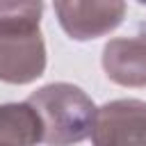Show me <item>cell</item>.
I'll return each instance as SVG.
<instances>
[{"mask_svg": "<svg viewBox=\"0 0 146 146\" xmlns=\"http://www.w3.org/2000/svg\"><path fill=\"white\" fill-rule=\"evenodd\" d=\"M43 2H0V82L30 84L46 71Z\"/></svg>", "mask_w": 146, "mask_h": 146, "instance_id": "1", "label": "cell"}, {"mask_svg": "<svg viewBox=\"0 0 146 146\" xmlns=\"http://www.w3.org/2000/svg\"><path fill=\"white\" fill-rule=\"evenodd\" d=\"M41 139V119L27 100L0 105V146H36Z\"/></svg>", "mask_w": 146, "mask_h": 146, "instance_id": "6", "label": "cell"}, {"mask_svg": "<svg viewBox=\"0 0 146 146\" xmlns=\"http://www.w3.org/2000/svg\"><path fill=\"white\" fill-rule=\"evenodd\" d=\"M27 103L41 119L46 146H75L91 137L98 107L71 82H50L30 94Z\"/></svg>", "mask_w": 146, "mask_h": 146, "instance_id": "2", "label": "cell"}, {"mask_svg": "<svg viewBox=\"0 0 146 146\" xmlns=\"http://www.w3.org/2000/svg\"><path fill=\"white\" fill-rule=\"evenodd\" d=\"M94 146H146V100L119 98L96 112Z\"/></svg>", "mask_w": 146, "mask_h": 146, "instance_id": "3", "label": "cell"}, {"mask_svg": "<svg viewBox=\"0 0 146 146\" xmlns=\"http://www.w3.org/2000/svg\"><path fill=\"white\" fill-rule=\"evenodd\" d=\"M52 7L62 30L75 41H89L110 34L125 18V2L119 0H110V2L57 0Z\"/></svg>", "mask_w": 146, "mask_h": 146, "instance_id": "4", "label": "cell"}, {"mask_svg": "<svg viewBox=\"0 0 146 146\" xmlns=\"http://www.w3.org/2000/svg\"><path fill=\"white\" fill-rule=\"evenodd\" d=\"M103 71L121 87H146V34L110 39L103 48Z\"/></svg>", "mask_w": 146, "mask_h": 146, "instance_id": "5", "label": "cell"}]
</instances>
